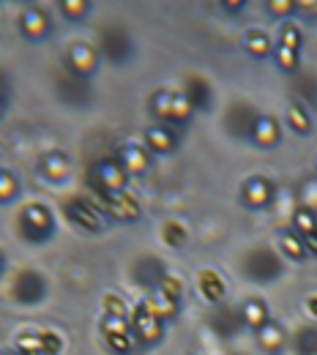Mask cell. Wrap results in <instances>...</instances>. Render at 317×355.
Returning <instances> with one entry per match:
<instances>
[{
    "label": "cell",
    "instance_id": "6da1fadb",
    "mask_svg": "<svg viewBox=\"0 0 317 355\" xmlns=\"http://www.w3.org/2000/svg\"><path fill=\"white\" fill-rule=\"evenodd\" d=\"M19 232L31 243H46L55 235V216L44 202H28L19 211Z\"/></svg>",
    "mask_w": 317,
    "mask_h": 355
},
{
    "label": "cell",
    "instance_id": "7a4b0ae2",
    "mask_svg": "<svg viewBox=\"0 0 317 355\" xmlns=\"http://www.w3.org/2000/svg\"><path fill=\"white\" fill-rule=\"evenodd\" d=\"M46 276L39 273L36 268H22L14 279H11V298L22 306H36L46 298Z\"/></svg>",
    "mask_w": 317,
    "mask_h": 355
},
{
    "label": "cell",
    "instance_id": "3957f363",
    "mask_svg": "<svg viewBox=\"0 0 317 355\" xmlns=\"http://www.w3.org/2000/svg\"><path fill=\"white\" fill-rule=\"evenodd\" d=\"M243 270H246L249 279L266 284V282H273V279L282 273V260L273 254L271 249L255 246V249H249L246 257H243Z\"/></svg>",
    "mask_w": 317,
    "mask_h": 355
},
{
    "label": "cell",
    "instance_id": "277c9868",
    "mask_svg": "<svg viewBox=\"0 0 317 355\" xmlns=\"http://www.w3.org/2000/svg\"><path fill=\"white\" fill-rule=\"evenodd\" d=\"M91 180H93V189L101 191V194H118V191H126V186H129V175L118 164V159H101V162H96L91 170Z\"/></svg>",
    "mask_w": 317,
    "mask_h": 355
},
{
    "label": "cell",
    "instance_id": "5b68a950",
    "mask_svg": "<svg viewBox=\"0 0 317 355\" xmlns=\"http://www.w3.org/2000/svg\"><path fill=\"white\" fill-rule=\"evenodd\" d=\"M98 63H101L98 46L77 42V44H71L66 49V69L77 80H91L93 74L98 71Z\"/></svg>",
    "mask_w": 317,
    "mask_h": 355
},
{
    "label": "cell",
    "instance_id": "8992f818",
    "mask_svg": "<svg viewBox=\"0 0 317 355\" xmlns=\"http://www.w3.org/2000/svg\"><path fill=\"white\" fill-rule=\"evenodd\" d=\"M129 325H132L135 339L137 342H142V345H159L162 336H164V325H162V320H156L142 304H137L135 309L129 311Z\"/></svg>",
    "mask_w": 317,
    "mask_h": 355
},
{
    "label": "cell",
    "instance_id": "52a82bcc",
    "mask_svg": "<svg viewBox=\"0 0 317 355\" xmlns=\"http://www.w3.org/2000/svg\"><path fill=\"white\" fill-rule=\"evenodd\" d=\"M241 197H243V205L252 208V211H263L268 208L276 197V186H273L271 178L266 175H252L243 180L241 186Z\"/></svg>",
    "mask_w": 317,
    "mask_h": 355
},
{
    "label": "cell",
    "instance_id": "ba28073f",
    "mask_svg": "<svg viewBox=\"0 0 317 355\" xmlns=\"http://www.w3.org/2000/svg\"><path fill=\"white\" fill-rule=\"evenodd\" d=\"M63 214H66V219L74 224V227H80L85 232H101L104 230L101 214L93 208L88 200H69L63 205Z\"/></svg>",
    "mask_w": 317,
    "mask_h": 355
},
{
    "label": "cell",
    "instance_id": "9c48e42d",
    "mask_svg": "<svg viewBox=\"0 0 317 355\" xmlns=\"http://www.w3.org/2000/svg\"><path fill=\"white\" fill-rule=\"evenodd\" d=\"M49 28H52V22H49L44 8H39V6L22 8V14H19V31H22L25 39L39 42V39H44L46 33H49Z\"/></svg>",
    "mask_w": 317,
    "mask_h": 355
},
{
    "label": "cell",
    "instance_id": "30bf717a",
    "mask_svg": "<svg viewBox=\"0 0 317 355\" xmlns=\"http://www.w3.org/2000/svg\"><path fill=\"white\" fill-rule=\"evenodd\" d=\"M197 287H200V293H203V298H205L208 304H214V306L225 304L227 282L222 279L219 270H214V268H203L200 276H197Z\"/></svg>",
    "mask_w": 317,
    "mask_h": 355
},
{
    "label": "cell",
    "instance_id": "8fae6325",
    "mask_svg": "<svg viewBox=\"0 0 317 355\" xmlns=\"http://www.w3.org/2000/svg\"><path fill=\"white\" fill-rule=\"evenodd\" d=\"M118 164L126 170V175L129 178L145 175V173L151 170V153H148L142 145L129 142V145L121 148V153H118Z\"/></svg>",
    "mask_w": 317,
    "mask_h": 355
},
{
    "label": "cell",
    "instance_id": "7c38bea8",
    "mask_svg": "<svg viewBox=\"0 0 317 355\" xmlns=\"http://www.w3.org/2000/svg\"><path fill=\"white\" fill-rule=\"evenodd\" d=\"M98 52L110 55L112 60H126V58L132 55V36H129L126 31H121V28H110V31L101 33V46H98Z\"/></svg>",
    "mask_w": 317,
    "mask_h": 355
},
{
    "label": "cell",
    "instance_id": "4fadbf2b",
    "mask_svg": "<svg viewBox=\"0 0 317 355\" xmlns=\"http://www.w3.org/2000/svg\"><path fill=\"white\" fill-rule=\"evenodd\" d=\"M110 202V219L115 222H137L142 216V208L129 191H118V194H107Z\"/></svg>",
    "mask_w": 317,
    "mask_h": 355
},
{
    "label": "cell",
    "instance_id": "5bb4252c",
    "mask_svg": "<svg viewBox=\"0 0 317 355\" xmlns=\"http://www.w3.org/2000/svg\"><path fill=\"white\" fill-rule=\"evenodd\" d=\"M145 148L151 150V153H159V156H167V153H173L175 148H178V134L173 132V129H167V126H151V129H145Z\"/></svg>",
    "mask_w": 317,
    "mask_h": 355
},
{
    "label": "cell",
    "instance_id": "9a60e30c",
    "mask_svg": "<svg viewBox=\"0 0 317 355\" xmlns=\"http://www.w3.org/2000/svg\"><path fill=\"white\" fill-rule=\"evenodd\" d=\"M42 175L49 183H66L71 175V162L63 150H49L44 159H42Z\"/></svg>",
    "mask_w": 317,
    "mask_h": 355
},
{
    "label": "cell",
    "instance_id": "2e32d148",
    "mask_svg": "<svg viewBox=\"0 0 317 355\" xmlns=\"http://www.w3.org/2000/svg\"><path fill=\"white\" fill-rule=\"evenodd\" d=\"M249 137L255 139V145H257V148H276L282 132H279V123L273 121L271 115H257V118H255V123H252Z\"/></svg>",
    "mask_w": 317,
    "mask_h": 355
},
{
    "label": "cell",
    "instance_id": "e0dca14e",
    "mask_svg": "<svg viewBox=\"0 0 317 355\" xmlns=\"http://www.w3.org/2000/svg\"><path fill=\"white\" fill-rule=\"evenodd\" d=\"M181 93L191 101L194 110H208V107H211V85H208V80H203V77H197V74L186 77Z\"/></svg>",
    "mask_w": 317,
    "mask_h": 355
},
{
    "label": "cell",
    "instance_id": "ac0fdd59",
    "mask_svg": "<svg viewBox=\"0 0 317 355\" xmlns=\"http://www.w3.org/2000/svg\"><path fill=\"white\" fill-rule=\"evenodd\" d=\"M257 342H260V347H263L268 355H279L282 350H284L287 336H284V331H282V325H279V322L268 320V322L257 331Z\"/></svg>",
    "mask_w": 317,
    "mask_h": 355
},
{
    "label": "cell",
    "instance_id": "d6986e66",
    "mask_svg": "<svg viewBox=\"0 0 317 355\" xmlns=\"http://www.w3.org/2000/svg\"><path fill=\"white\" fill-rule=\"evenodd\" d=\"M243 49L252 55V58H257V60H263V58H268L273 55V42L271 36L266 33V31H260V28H252V31H246V36H243Z\"/></svg>",
    "mask_w": 317,
    "mask_h": 355
},
{
    "label": "cell",
    "instance_id": "ffe728a7",
    "mask_svg": "<svg viewBox=\"0 0 317 355\" xmlns=\"http://www.w3.org/2000/svg\"><path fill=\"white\" fill-rule=\"evenodd\" d=\"M268 320H271V311H268V306H266L260 298H255V301H246V304H243V309H241V322H243V325H249L252 331H260Z\"/></svg>",
    "mask_w": 317,
    "mask_h": 355
},
{
    "label": "cell",
    "instance_id": "44dd1931",
    "mask_svg": "<svg viewBox=\"0 0 317 355\" xmlns=\"http://www.w3.org/2000/svg\"><path fill=\"white\" fill-rule=\"evenodd\" d=\"M142 306L151 311L156 320H162V322H164V320H173V317L178 314V304H175V301H167V298H164V295H159L156 290H153L151 295H145Z\"/></svg>",
    "mask_w": 317,
    "mask_h": 355
},
{
    "label": "cell",
    "instance_id": "7402d4cb",
    "mask_svg": "<svg viewBox=\"0 0 317 355\" xmlns=\"http://www.w3.org/2000/svg\"><path fill=\"white\" fill-rule=\"evenodd\" d=\"M287 123H290L293 132L301 134V137L312 134V115L307 112V107H304L301 101H293V104L287 107Z\"/></svg>",
    "mask_w": 317,
    "mask_h": 355
},
{
    "label": "cell",
    "instance_id": "603a6c76",
    "mask_svg": "<svg viewBox=\"0 0 317 355\" xmlns=\"http://www.w3.org/2000/svg\"><path fill=\"white\" fill-rule=\"evenodd\" d=\"M279 246H282L284 257H290V260H295V263H301V260L309 257L307 249H304V241H301V235H298L295 230H284V232L279 235Z\"/></svg>",
    "mask_w": 317,
    "mask_h": 355
},
{
    "label": "cell",
    "instance_id": "cb8c5ba5",
    "mask_svg": "<svg viewBox=\"0 0 317 355\" xmlns=\"http://www.w3.org/2000/svg\"><path fill=\"white\" fill-rule=\"evenodd\" d=\"M162 241H164L170 249H183L186 241H189V232H186L183 222H178V219H167V222L162 224Z\"/></svg>",
    "mask_w": 317,
    "mask_h": 355
},
{
    "label": "cell",
    "instance_id": "d4e9b609",
    "mask_svg": "<svg viewBox=\"0 0 317 355\" xmlns=\"http://www.w3.org/2000/svg\"><path fill=\"white\" fill-rule=\"evenodd\" d=\"M159 295H164L167 301H175V304H181V295H183V282L178 276H173V273H164L162 279H159V284L153 287Z\"/></svg>",
    "mask_w": 317,
    "mask_h": 355
},
{
    "label": "cell",
    "instance_id": "484cf974",
    "mask_svg": "<svg viewBox=\"0 0 317 355\" xmlns=\"http://www.w3.org/2000/svg\"><path fill=\"white\" fill-rule=\"evenodd\" d=\"M301 44H304V33H301V28L293 25V22H284V25L279 28V46L293 49V52H301Z\"/></svg>",
    "mask_w": 317,
    "mask_h": 355
},
{
    "label": "cell",
    "instance_id": "4316f807",
    "mask_svg": "<svg viewBox=\"0 0 317 355\" xmlns=\"http://www.w3.org/2000/svg\"><path fill=\"white\" fill-rule=\"evenodd\" d=\"M151 110L159 121H170L173 115V90H156L151 98Z\"/></svg>",
    "mask_w": 317,
    "mask_h": 355
},
{
    "label": "cell",
    "instance_id": "83f0119b",
    "mask_svg": "<svg viewBox=\"0 0 317 355\" xmlns=\"http://www.w3.org/2000/svg\"><path fill=\"white\" fill-rule=\"evenodd\" d=\"M191 115H194L191 101L183 96L181 90H178V93H173V115H170V123H189V121H191Z\"/></svg>",
    "mask_w": 317,
    "mask_h": 355
},
{
    "label": "cell",
    "instance_id": "f1b7e54d",
    "mask_svg": "<svg viewBox=\"0 0 317 355\" xmlns=\"http://www.w3.org/2000/svg\"><path fill=\"white\" fill-rule=\"evenodd\" d=\"M293 230L298 235H312V232H317V216L312 214V208H298L293 214Z\"/></svg>",
    "mask_w": 317,
    "mask_h": 355
},
{
    "label": "cell",
    "instance_id": "f546056e",
    "mask_svg": "<svg viewBox=\"0 0 317 355\" xmlns=\"http://www.w3.org/2000/svg\"><path fill=\"white\" fill-rule=\"evenodd\" d=\"M104 345L118 355H129L135 350V334H110L104 336Z\"/></svg>",
    "mask_w": 317,
    "mask_h": 355
},
{
    "label": "cell",
    "instance_id": "4dcf8cb0",
    "mask_svg": "<svg viewBox=\"0 0 317 355\" xmlns=\"http://www.w3.org/2000/svg\"><path fill=\"white\" fill-rule=\"evenodd\" d=\"M101 309H104V314H110V317H129V306H126V301L118 293H104Z\"/></svg>",
    "mask_w": 317,
    "mask_h": 355
},
{
    "label": "cell",
    "instance_id": "1f68e13d",
    "mask_svg": "<svg viewBox=\"0 0 317 355\" xmlns=\"http://www.w3.org/2000/svg\"><path fill=\"white\" fill-rule=\"evenodd\" d=\"M17 194H19L17 175L8 170H0V202H11V200H17Z\"/></svg>",
    "mask_w": 317,
    "mask_h": 355
},
{
    "label": "cell",
    "instance_id": "d6a6232c",
    "mask_svg": "<svg viewBox=\"0 0 317 355\" xmlns=\"http://www.w3.org/2000/svg\"><path fill=\"white\" fill-rule=\"evenodd\" d=\"M58 8H60L63 17H69V19H83V17H88L91 3H88V0H60Z\"/></svg>",
    "mask_w": 317,
    "mask_h": 355
},
{
    "label": "cell",
    "instance_id": "836d02e7",
    "mask_svg": "<svg viewBox=\"0 0 317 355\" xmlns=\"http://www.w3.org/2000/svg\"><path fill=\"white\" fill-rule=\"evenodd\" d=\"M273 58H276V66L287 74H295L298 71V52L293 49H284V46H276L273 49Z\"/></svg>",
    "mask_w": 317,
    "mask_h": 355
},
{
    "label": "cell",
    "instance_id": "e575fe53",
    "mask_svg": "<svg viewBox=\"0 0 317 355\" xmlns=\"http://www.w3.org/2000/svg\"><path fill=\"white\" fill-rule=\"evenodd\" d=\"M110 334H132L129 317H110V314H104L101 317V336H110Z\"/></svg>",
    "mask_w": 317,
    "mask_h": 355
},
{
    "label": "cell",
    "instance_id": "d590c367",
    "mask_svg": "<svg viewBox=\"0 0 317 355\" xmlns=\"http://www.w3.org/2000/svg\"><path fill=\"white\" fill-rule=\"evenodd\" d=\"M42 353L44 355H60L63 353V336L55 331H42Z\"/></svg>",
    "mask_w": 317,
    "mask_h": 355
},
{
    "label": "cell",
    "instance_id": "8d00e7d4",
    "mask_svg": "<svg viewBox=\"0 0 317 355\" xmlns=\"http://www.w3.org/2000/svg\"><path fill=\"white\" fill-rule=\"evenodd\" d=\"M295 347L301 355H317V331H309V328L301 331L295 336Z\"/></svg>",
    "mask_w": 317,
    "mask_h": 355
},
{
    "label": "cell",
    "instance_id": "74e56055",
    "mask_svg": "<svg viewBox=\"0 0 317 355\" xmlns=\"http://www.w3.org/2000/svg\"><path fill=\"white\" fill-rule=\"evenodd\" d=\"M238 322H241V314H232L230 309L214 314V325H216L219 334H225V325H227V334H232V331L238 328Z\"/></svg>",
    "mask_w": 317,
    "mask_h": 355
},
{
    "label": "cell",
    "instance_id": "f35d334b",
    "mask_svg": "<svg viewBox=\"0 0 317 355\" xmlns=\"http://www.w3.org/2000/svg\"><path fill=\"white\" fill-rule=\"evenodd\" d=\"M17 353H42V336L39 334H22L17 336Z\"/></svg>",
    "mask_w": 317,
    "mask_h": 355
},
{
    "label": "cell",
    "instance_id": "ab89813d",
    "mask_svg": "<svg viewBox=\"0 0 317 355\" xmlns=\"http://www.w3.org/2000/svg\"><path fill=\"white\" fill-rule=\"evenodd\" d=\"M271 14L276 17H290L293 11H295V0H268V6H266Z\"/></svg>",
    "mask_w": 317,
    "mask_h": 355
},
{
    "label": "cell",
    "instance_id": "60d3db41",
    "mask_svg": "<svg viewBox=\"0 0 317 355\" xmlns=\"http://www.w3.org/2000/svg\"><path fill=\"white\" fill-rule=\"evenodd\" d=\"M225 8L230 14H238L241 8H246V0H232V3H225Z\"/></svg>",
    "mask_w": 317,
    "mask_h": 355
},
{
    "label": "cell",
    "instance_id": "b9f144b4",
    "mask_svg": "<svg viewBox=\"0 0 317 355\" xmlns=\"http://www.w3.org/2000/svg\"><path fill=\"white\" fill-rule=\"evenodd\" d=\"M307 309H309L312 317H317V295H309V298H307Z\"/></svg>",
    "mask_w": 317,
    "mask_h": 355
},
{
    "label": "cell",
    "instance_id": "7bdbcfd3",
    "mask_svg": "<svg viewBox=\"0 0 317 355\" xmlns=\"http://www.w3.org/2000/svg\"><path fill=\"white\" fill-rule=\"evenodd\" d=\"M6 268H8V260H6V254H3V252H0V276H3V273H6Z\"/></svg>",
    "mask_w": 317,
    "mask_h": 355
},
{
    "label": "cell",
    "instance_id": "ee69618b",
    "mask_svg": "<svg viewBox=\"0 0 317 355\" xmlns=\"http://www.w3.org/2000/svg\"><path fill=\"white\" fill-rule=\"evenodd\" d=\"M6 107H8V101H6V96L0 93V118H3V112H6Z\"/></svg>",
    "mask_w": 317,
    "mask_h": 355
},
{
    "label": "cell",
    "instance_id": "f6af8a7d",
    "mask_svg": "<svg viewBox=\"0 0 317 355\" xmlns=\"http://www.w3.org/2000/svg\"><path fill=\"white\" fill-rule=\"evenodd\" d=\"M19 355H44V353H19Z\"/></svg>",
    "mask_w": 317,
    "mask_h": 355
},
{
    "label": "cell",
    "instance_id": "bcb514c9",
    "mask_svg": "<svg viewBox=\"0 0 317 355\" xmlns=\"http://www.w3.org/2000/svg\"><path fill=\"white\" fill-rule=\"evenodd\" d=\"M0 170H3V153H0Z\"/></svg>",
    "mask_w": 317,
    "mask_h": 355
},
{
    "label": "cell",
    "instance_id": "7dc6e473",
    "mask_svg": "<svg viewBox=\"0 0 317 355\" xmlns=\"http://www.w3.org/2000/svg\"><path fill=\"white\" fill-rule=\"evenodd\" d=\"M8 355H19V353H8Z\"/></svg>",
    "mask_w": 317,
    "mask_h": 355
}]
</instances>
